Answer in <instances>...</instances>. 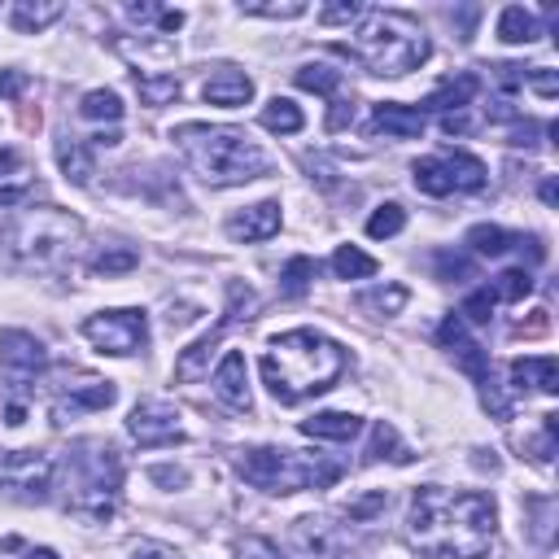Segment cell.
<instances>
[{
  "label": "cell",
  "instance_id": "6da1fadb",
  "mask_svg": "<svg viewBox=\"0 0 559 559\" xmlns=\"http://www.w3.org/2000/svg\"><path fill=\"white\" fill-rule=\"evenodd\" d=\"M498 507L480 489L419 485L406 507V542L424 559H480L493 546Z\"/></svg>",
  "mask_w": 559,
  "mask_h": 559
},
{
  "label": "cell",
  "instance_id": "7a4b0ae2",
  "mask_svg": "<svg viewBox=\"0 0 559 559\" xmlns=\"http://www.w3.org/2000/svg\"><path fill=\"white\" fill-rule=\"evenodd\" d=\"M345 371V349L314 328H293L271 336L262 354V380L280 406H297L314 393H328Z\"/></svg>",
  "mask_w": 559,
  "mask_h": 559
},
{
  "label": "cell",
  "instance_id": "3957f363",
  "mask_svg": "<svg viewBox=\"0 0 559 559\" xmlns=\"http://www.w3.org/2000/svg\"><path fill=\"white\" fill-rule=\"evenodd\" d=\"M175 148L192 166V175L210 188H236L271 170V157L249 140L240 127H210V122H183L170 131Z\"/></svg>",
  "mask_w": 559,
  "mask_h": 559
},
{
  "label": "cell",
  "instance_id": "277c9868",
  "mask_svg": "<svg viewBox=\"0 0 559 559\" xmlns=\"http://www.w3.org/2000/svg\"><path fill=\"white\" fill-rule=\"evenodd\" d=\"M341 52L354 57L358 66H367L371 74L402 79L428 61L432 44H428V31L419 17H411L402 9H367L354 39Z\"/></svg>",
  "mask_w": 559,
  "mask_h": 559
},
{
  "label": "cell",
  "instance_id": "5b68a950",
  "mask_svg": "<svg viewBox=\"0 0 559 559\" xmlns=\"http://www.w3.org/2000/svg\"><path fill=\"white\" fill-rule=\"evenodd\" d=\"M57 476L66 489V511L100 524L114 515L118 507V493H122V459L109 441L100 437H83L74 445H66L61 463H57Z\"/></svg>",
  "mask_w": 559,
  "mask_h": 559
},
{
  "label": "cell",
  "instance_id": "8992f818",
  "mask_svg": "<svg viewBox=\"0 0 559 559\" xmlns=\"http://www.w3.org/2000/svg\"><path fill=\"white\" fill-rule=\"evenodd\" d=\"M236 472L262 493H301V489H328L341 476V463L306 450L253 445V450H240Z\"/></svg>",
  "mask_w": 559,
  "mask_h": 559
},
{
  "label": "cell",
  "instance_id": "52a82bcc",
  "mask_svg": "<svg viewBox=\"0 0 559 559\" xmlns=\"http://www.w3.org/2000/svg\"><path fill=\"white\" fill-rule=\"evenodd\" d=\"M83 236V223L66 210H22L9 231H4V245L17 262L26 266H52L57 258H66V249H74V240Z\"/></svg>",
  "mask_w": 559,
  "mask_h": 559
},
{
  "label": "cell",
  "instance_id": "ba28073f",
  "mask_svg": "<svg viewBox=\"0 0 559 559\" xmlns=\"http://www.w3.org/2000/svg\"><path fill=\"white\" fill-rule=\"evenodd\" d=\"M437 345L454 358L459 371L472 376V384H476V393H480V406H485L493 419H511V402L502 397V384H498V376H493L489 349L467 332V323H463L459 314H445V319H441V328H437Z\"/></svg>",
  "mask_w": 559,
  "mask_h": 559
},
{
  "label": "cell",
  "instance_id": "9c48e42d",
  "mask_svg": "<svg viewBox=\"0 0 559 559\" xmlns=\"http://www.w3.org/2000/svg\"><path fill=\"white\" fill-rule=\"evenodd\" d=\"M411 179L424 197H450V192H480L489 170L480 157H472L463 148H441L432 157H419L411 166Z\"/></svg>",
  "mask_w": 559,
  "mask_h": 559
},
{
  "label": "cell",
  "instance_id": "30bf717a",
  "mask_svg": "<svg viewBox=\"0 0 559 559\" xmlns=\"http://www.w3.org/2000/svg\"><path fill=\"white\" fill-rule=\"evenodd\" d=\"M48 371V349L39 336L9 328L0 332V384L13 397L9 406H26V397L35 393V380H44Z\"/></svg>",
  "mask_w": 559,
  "mask_h": 559
},
{
  "label": "cell",
  "instance_id": "8fae6325",
  "mask_svg": "<svg viewBox=\"0 0 559 559\" xmlns=\"http://www.w3.org/2000/svg\"><path fill=\"white\" fill-rule=\"evenodd\" d=\"M57 489V463L44 450H4L0 454V493L13 502H48Z\"/></svg>",
  "mask_w": 559,
  "mask_h": 559
},
{
  "label": "cell",
  "instance_id": "7c38bea8",
  "mask_svg": "<svg viewBox=\"0 0 559 559\" xmlns=\"http://www.w3.org/2000/svg\"><path fill=\"white\" fill-rule=\"evenodd\" d=\"M253 288H245V284H227V310H223V319L201 336V341H192L179 358H175V380H183V384H192V380H201L205 376V367H210V354H214V345L223 341V332L236 323V319H253Z\"/></svg>",
  "mask_w": 559,
  "mask_h": 559
},
{
  "label": "cell",
  "instance_id": "4fadbf2b",
  "mask_svg": "<svg viewBox=\"0 0 559 559\" xmlns=\"http://www.w3.org/2000/svg\"><path fill=\"white\" fill-rule=\"evenodd\" d=\"M83 336L114 358H127L148 345V314L144 310H100L83 319Z\"/></svg>",
  "mask_w": 559,
  "mask_h": 559
},
{
  "label": "cell",
  "instance_id": "5bb4252c",
  "mask_svg": "<svg viewBox=\"0 0 559 559\" xmlns=\"http://www.w3.org/2000/svg\"><path fill=\"white\" fill-rule=\"evenodd\" d=\"M114 397H118L114 380H100V376H87V371H70L66 384H57V393H52V424H70L79 415L105 411V406H114Z\"/></svg>",
  "mask_w": 559,
  "mask_h": 559
},
{
  "label": "cell",
  "instance_id": "9a60e30c",
  "mask_svg": "<svg viewBox=\"0 0 559 559\" xmlns=\"http://www.w3.org/2000/svg\"><path fill=\"white\" fill-rule=\"evenodd\" d=\"M127 432H131V441L135 445H144V450H157V445H175V441H183V424H179V411L170 406V402H140V406H131V415H127Z\"/></svg>",
  "mask_w": 559,
  "mask_h": 559
},
{
  "label": "cell",
  "instance_id": "2e32d148",
  "mask_svg": "<svg viewBox=\"0 0 559 559\" xmlns=\"http://www.w3.org/2000/svg\"><path fill=\"white\" fill-rule=\"evenodd\" d=\"M293 537H297V546H301L310 559H349V555H354L349 528H345V524H332L328 515H306V520H297Z\"/></svg>",
  "mask_w": 559,
  "mask_h": 559
},
{
  "label": "cell",
  "instance_id": "e0dca14e",
  "mask_svg": "<svg viewBox=\"0 0 559 559\" xmlns=\"http://www.w3.org/2000/svg\"><path fill=\"white\" fill-rule=\"evenodd\" d=\"M210 384H214V397L223 406H231V411H249L253 406V397H249V367H245V354L240 349H227L218 358Z\"/></svg>",
  "mask_w": 559,
  "mask_h": 559
},
{
  "label": "cell",
  "instance_id": "ac0fdd59",
  "mask_svg": "<svg viewBox=\"0 0 559 559\" xmlns=\"http://www.w3.org/2000/svg\"><path fill=\"white\" fill-rule=\"evenodd\" d=\"M201 100L218 109H240L253 100V79L236 66H214V74L201 83Z\"/></svg>",
  "mask_w": 559,
  "mask_h": 559
},
{
  "label": "cell",
  "instance_id": "d6986e66",
  "mask_svg": "<svg viewBox=\"0 0 559 559\" xmlns=\"http://www.w3.org/2000/svg\"><path fill=\"white\" fill-rule=\"evenodd\" d=\"M424 127H428V118L415 105H397V100H380L367 122L371 135H389V140H419Z\"/></svg>",
  "mask_w": 559,
  "mask_h": 559
},
{
  "label": "cell",
  "instance_id": "ffe728a7",
  "mask_svg": "<svg viewBox=\"0 0 559 559\" xmlns=\"http://www.w3.org/2000/svg\"><path fill=\"white\" fill-rule=\"evenodd\" d=\"M275 231H280V201H258V205H249V210H240V214L227 218V236L231 240H245V245L271 240Z\"/></svg>",
  "mask_w": 559,
  "mask_h": 559
},
{
  "label": "cell",
  "instance_id": "44dd1931",
  "mask_svg": "<svg viewBox=\"0 0 559 559\" xmlns=\"http://www.w3.org/2000/svg\"><path fill=\"white\" fill-rule=\"evenodd\" d=\"M476 92H480V74H459V79H445L424 105H419V114L424 109H432V114H441V118H450V114H463L472 100H476Z\"/></svg>",
  "mask_w": 559,
  "mask_h": 559
},
{
  "label": "cell",
  "instance_id": "7402d4cb",
  "mask_svg": "<svg viewBox=\"0 0 559 559\" xmlns=\"http://www.w3.org/2000/svg\"><path fill=\"white\" fill-rule=\"evenodd\" d=\"M511 384L520 393H559V362L550 354L537 358H515L511 362Z\"/></svg>",
  "mask_w": 559,
  "mask_h": 559
},
{
  "label": "cell",
  "instance_id": "603a6c76",
  "mask_svg": "<svg viewBox=\"0 0 559 559\" xmlns=\"http://www.w3.org/2000/svg\"><path fill=\"white\" fill-rule=\"evenodd\" d=\"M524 245H537V236H520V231H502L498 223H476L467 231V249L480 258H507L511 249L524 253Z\"/></svg>",
  "mask_w": 559,
  "mask_h": 559
},
{
  "label": "cell",
  "instance_id": "cb8c5ba5",
  "mask_svg": "<svg viewBox=\"0 0 559 559\" xmlns=\"http://www.w3.org/2000/svg\"><path fill=\"white\" fill-rule=\"evenodd\" d=\"M301 432L314 437V441H341L345 445V441H354L362 432V419L349 415V411H319V415L301 419Z\"/></svg>",
  "mask_w": 559,
  "mask_h": 559
},
{
  "label": "cell",
  "instance_id": "d4e9b609",
  "mask_svg": "<svg viewBox=\"0 0 559 559\" xmlns=\"http://www.w3.org/2000/svg\"><path fill=\"white\" fill-rule=\"evenodd\" d=\"M61 13H66L61 0H44V4H35V0H17V4L9 9V26H13L17 35H39V31L52 26Z\"/></svg>",
  "mask_w": 559,
  "mask_h": 559
},
{
  "label": "cell",
  "instance_id": "484cf974",
  "mask_svg": "<svg viewBox=\"0 0 559 559\" xmlns=\"http://www.w3.org/2000/svg\"><path fill=\"white\" fill-rule=\"evenodd\" d=\"M57 162H61L66 179H70V183H79V188H87V183H92V175H96V162H92V144H87V140L61 135V140H57Z\"/></svg>",
  "mask_w": 559,
  "mask_h": 559
},
{
  "label": "cell",
  "instance_id": "4316f807",
  "mask_svg": "<svg viewBox=\"0 0 559 559\" xmlns=\"http://www.w3.org/2000/svg\"><path fill=\"white\" fill-rule=\"evenodd\" d=\"M498 39H502V44H537V39H542L537 13L524 9V4H507V9L498 13Z\"/></svg>",
  "mask_w": 559,
  "mask_h": 559
},
{
  "label": "cell",
  "instance_id": "83f0119b",
  "mask_svg": "<svg viewBox=\"0 0 559 559\" xmlns=\"http://www.w3.org/2000/svg\"><path fill=\"white\" fill-rule=\"evenodd\" d=\"M367 463H380V459H389V463H411L415 454L406 450V441L397 437V428L393 424H384V419H376L371 424V441H367V454H362Z\"/></svg>",
  "mask_w": 559,
  "mask_h": 559
},
{
  "label": "cell",
  "instance_id": "f1b7e54d",
  "mask_svg": "<svg viewBox=\"0 0 559 559\" xmlns=\"http://www.w3.org/2000/svg\"><path fill=\"white\" fill-rule=\"evenodd\" d=\"M293 83L297 87H306V92H319V96H341V83H345V74L341 70H332V66H323V61H306V66H297L293 70Z\"/></svg>",
  "mask_w": 559,
  "mask_h": 559
},
{
  "label": "cell",
  "instance_id": "f546056e",
  "mask_svg": "<svg viewBox=\"0 0 559 559\" xmlns=\"http://www.w3.org/2000/svg\"><path fill=\"white\" fill-rule=\"evenodd\" d=\"M266 131H275V135H297L301 127H306V114L288 100V96H271L266 105H262V118H258Z\"/></svg>",
  "mask_w": 559,
  "mask_h": 559
},
{
  "label": "cell",
  "instance_id": "4dcf8cb0",
  "mask_svg": "<svg viewBox=\"0 0 559 559\" xmlns=\"http://www.w3.org/2000/svg\"><path fill=\"white\" fill-rule=\"evenodd\" d=\"M485 293L493 297V306H498V301H524V297L533 293V271H528V266H511V271L493 275V280L485 284Z\"/></svg>",
  "mask_w": 559,
  "mask_h": 559
},
{
  "label": "cell",
  "instance_id": "1f68e13d",
  "mask_svg": "<svg viewBox=\"0 0 559 559\" xmlns=\"http://www.w3.org/2000/svg\"><path fill=\"white\" fill-rule=\"evenodd\" d=\"M332 271H336V280H371L380 271V262L371 253H362L358 245H341L332 253Z\"/></svg>",
  "mask_w": 559,
  "mask_h": 559
},
{
  "label": "cell",
  "instance_id": "d6a6232c",
  "mask_svg": "<svg viewBox=\"0 0 559 559\" xmlns=\"http://www.w3.org/2000/svg\"><path fill=\"white\" fill-rule=\"evenodd\" d=\"M79 118H87V122H118L122 118V96L109 92V87H96V92H87L79 100Z\"/></svg>",
  "mask_w": 559,
  "mask_h": 559
},
{
  "label": "cell",
  "instance_id": "836d02e7",
  "mask_svg": "<svg viewBox=\"0 0 559 559\" xmlns=\"http://www.w3.org/2000/svg\"><path fill=\"white\" fill-rule=\"evenodd\" d=\"M524 511H528V533H533V542L550 546V537H555V498H550V493H533V498H524Z\"/></svg>",
  "mask_w": 559,
  "mask_h": 559
},
{
  "label": "cell",
  "instance_id": "e575fe53",
  "mask_svg": "<svg viewBox=\"0 0 559 559\" xmlns=\"http://www.w3.org/2000/svg\"><path fill=\"white\" fill-rule=\"evenodd\" d=\"M135 92L144 105H170L179 96V79L175 74H148V70H135Z\"/></svg>",
  "mask_w": 559,
  "mask_h": 559
},
{
  "label": "cell",
  "instance_id": "d590c367",
  "mask_svg": "<svg viewBox=\"0 0 559 559\" xmlns=\"http://www.w3.org/2000/svg\"><path fill=\"white\" fill-rule=\"evenodd\" d=\"M314 275H319L314 258L297 253V258H288V262H284V271H280V293H284V297H301V293L310 288V280H314Z\"/></svg>",
  "mask_w": 559,
  "mask_h": 559
},
{
  "label": "cell",
  "instance_id": "8d00e7d4",
  "mask_svg": "<svg viewBox=\"0 0 559 559\" xmlns=\"http://www.w3.org/2000/svg\"><path fill=\"white\" fill-rule=\"evenodd\" d=\"M140 266V253L131 249V245H109V249H100L96 258H92V271L96 275H127V271H135Z\"/></svg>",
  "mask_w": 559,
  "mask_h": 559
},
{
  "label": "cell",
  "instance_id": "74e56055",
  "mask_svg": "<svg viewBox=\"0 0 559 559\" xmlns=\"http://www.w3.org/2000/svg\"><path fill=\"white\" fill-rule=\"evenodd\" d=\"M402 227H406V210H402L397 201H384V205H376V210H371V218H367V236H371V240L397 236Z\"/></svg>",
  "mask_w": 559,
  "mask_h": 559
},
{
  "label": "cell",
  "instance_id": "f35d334b",
  "mask_svg": "<svg viewBox=\"0 0 559 559\" xmlns=\"http://www.w3.org/2000/svg\"><path fill=\"white\" fill-rule=\"evenodd\" d=\"M402 306H406V288H402V284H389V288H376V293H362V297H358V310L397 314Z\"/></svg>",
  "mask_w": 559,
  "mask_h": 559
},
{
  "label": "cell",
  "instance_id": "ab89813d",
  "mask_svg": "<svg viewBox=\"0 0 559 559\" xmlns=\"http://www.w3.org/2000/svg\"><path fill=\"white\" fill-rule=\"evenodd\" d=\"M240 9H245V13H253V17H301V13H306V0H288V4H262V0H245Z\"/></svg>",
  "mask_w": 559,
  "mask_h": 559
},
{
  "label": "cell",
  "instance_id": "60d3db41",
  "mask_svg": "<svg viewBox=\"0 0 559 559\" xmlns=\"http://www.w3.org/2000/svg\"><path fill=\"white\" fill-rule=\"evenodd\" d=\"M384 507H389V493H384V489H376V493H367V498L349 502V507H345V515H349L354 524H367V520H371V515H380Z\"/></svg>",
  "mask_w": 559,
  "mask_h": 559
},
{
  "label": "cell",
  "instance_id": "b9f144b4",
  "mask_svg": "<svg viewBox=\"0 0 559 559\" xmlns=\"http://www.w3.org/2000/svg\"><path fill=\"white\" fill-rule=\"evenodd\" d=\"M555 432H559V419H555V415H542V437L528 441V450H533L537 463H550V454H555Z\"/></svg>",
  "mask_w": 559,
  "mask_h": 559
},
{
  "label": "cell",
  "instance_id": "7bdbcfd3",
  "mask_svg": "<svg viewBox=\"0 0 559 559\" xmlns=\"http://www.w3.org/2000/svg\"><path fill=\"white\" fill-rule=\"evenodd\" d=\"M236 559H284V550L266 537H245V542H236Z\"/></svg>",
  "mask_w": 559,
  "mask_h": 559
},
{
  "label": "cell",
  "instance_id": "ee69618b",
  "mask_svg": "<svg viewBox=\"0 0 559 559\" xmlns=\"http://www.w3.org/2000/svg\"><path fill=\"white\" fill-rule=\"evenodd\" d=\"M367 9L358 4V0H345V4H323L319 9V22L323 26H336V22H354V17H362Z\"/></svg>",
  "mask_w": 559,
  "mask_h": 559
},
{
  "label": "cell",
  "instance_id": "f6af8a7d",
  "mask_svg": "<svg viewBox=\"0 0 559 559\" xmlns=\"http://www.w3.org/2000/svg\"><path fill=\"white\" fill-rule=\"evenodd\" d=\"M437 275L441 280H472V258H463V253H437Z\"/></svg>",
  "mask_w": 559,
  "mask_h": 559
},
{
  "label": "cell",
  "instance_id": "bcb514c9",
  "mask_svg": "<svg viewBox=\"0 0 559 559\" xmlns=\"http://www.w3.org/2000/svg\"><path fill=\"white\" fill-rule=\"evenodd\" d=\"M354 122V96H332V109H328V131H345Z\"/></svg>",
  "mask_w": 559,
  "mask_h": 559
},
{
  "label": "cell",
  "instance_id": "7dc6e473",
  "mask_svg": "<svg viewBox=\"0 0 559 559\" xmlns=\"http://www.w3.org/2000/svg\"><path fill=\"white\" fill-rule=\"evenodd\" d=\"M26 87V74L22 70H0V100H17Z\"/></svg>",
  "mask_w": 559,
  "mask_h": 559
},
{
  "label": "cell",
  "instance_id": "c3c4849f",
  "mask_svg": "<svg viewBox=\"0 0 559 559\" xmlns=\"http://www.w3.org/2000/svg\"><path fill=\"white\" fill-rule=\"evenodd\" d=\"M131 559H179L170 546H157V542H144V546H135L131 550Z\"/></svg>",
  "mask_w": 559,
  "mask_h": 559
},
{
  "label": "cell",
  "instance_id": "681fc988",
  "mask_svg": "<svg viewBox=\"0 0 559 559\" xmlns=\"http://www.w3.org/2000/svg\"><path fill=\"white\" fill-rule=\"evenodd\" d=\"M148 476H153V480H162V485H183V480H188V476H183V472H175V467H153Z\"/></svg>",
  "mask_w": 559,
  "mask_h": 559
},
{
  "label": "cell",
  "instance_id": "f907efd6",
  "mask_svg": "<svg viewBox=\"0 0 559 559\" xmlns=\"http://www.w3.org/2000/svg\"><path fill=\"white\" fill-rule=\"evenodd\" d=\"M157 26H162V31H179V26H183V13H179V9H162Z\"/></svg>",
  "mask_w": 559,
  "mask_h": 559
},
{
  "label": "cell",
  "instance_id": "816d5d0a",
  "mask_svg": "<svg viewBox=\"0 0 559 559\" xmlns=\"http://www.w3.org/2000/svg\"><path fill=\"white\" fill-rule=\"evenodd\" d=\"M17 166H22V162H17V153H13V148H0V179H4V175H13Z\"/></svg>",
  "mask_w": 559,
  "mask_h": 559
},
{
  "label": "cell",
  "instance_id": "f5cc1de1",
  "mask_svg": "<svg viewBox=\"0 0 559 559\" xmlns=\"http://www.w3.org/2000/svg\"><path fill=\"white\" fill-rule=\"evenodd\" d=\"M542 201H546V205H555V201H559V188H555V179H542Z\"/></svg>",
  "mask_w": 559,
  "mask_h": 559
},
{
  "label": "cell",
  "instance_id": "db71d44e",
  "mask_svg": "<svg viewBox=\"0 0 559 559\" xmlns=\"http://www.w3.org/2000/svg\"><path fill=\"white\" fill-rule=\"evenodd\" d=\"M26 559H61V555H57V550H48V546H31V550H26Z\"/></svg>",
  "mask_w": 559,
  "mask_h": 559
}]
</instances>
